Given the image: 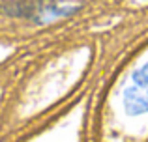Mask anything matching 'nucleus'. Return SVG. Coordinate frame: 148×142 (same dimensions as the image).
Listing matches in <instances>:
<instances>
[{"label": "nucleus", "instance_id": "f257e3e1", "mask_svg": "<svg viewBox=\"0 0 148 142\" xmlns=\"http://www.w3.org/2000/svg\"><path fill=\"white\" fill-rule=\"evenodd\" d=\"M124 107L130 114L148 112V64L131 77V84L124 92Z\"/></svg>", "mask_w": 148, "mask_h": 142}]
</instances>
